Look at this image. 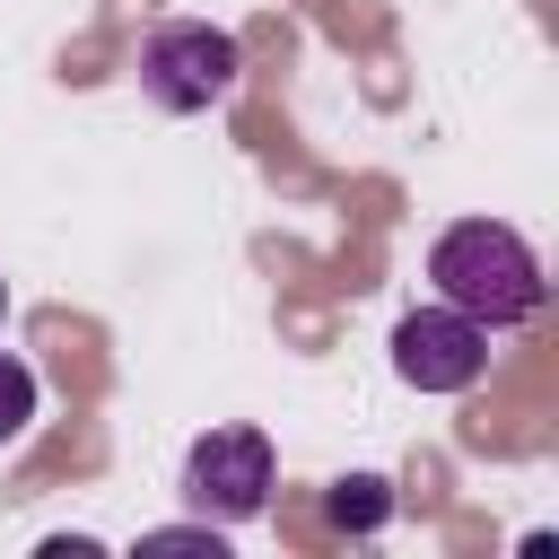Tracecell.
I'll return each mask as SVG.
<instances>
[{
    "label": "cell",
    "instance_id": "obj_1",
    "mask_svg": "<svg viewBox=\"0 0 559 559\" xmlns=\"http://www.w3.org/2000/svg\"><path fill=\"white\" fill-rule=\"evenodd\" d=\"M428 288L454 314H472L480 332H524L542 314V297H550L542 253L507 218H454V227H437L428 236Z\"/></svg>",
    "mask_w": 559,
    "mask_h": 559
},
{
    "label": "cell",
    "instance_id": "obj_2",
    "mask_svg": "<svg viewBox=\"0 0 559 559\" xmlns=\"http://www.w3.org/2000/svg\"><path fill=\"white\" fill-rule=\"evenodd\" d=\"M236 79H245V52L210 17H166L140 35V96L157 114H210L236 96Z\"/></svg>",
    "mask_w": 559,
    "mask_h": 559
},
{
    "label": "cell",
    "instance_id": "obj_3",
    "mask_svg": "<svg viewBox=\"0 0 559 559\" xmlns=\"http://www.w3.org/2000/svg\"><path fill=\"white\" fill-rule=\"evenodd\" d=\"M183 507L210 515V524H245L271 507V437L262 428H201L183 445V472H175Z\"/></svg>",
    "mask_w": 559,
    "mask_h": 559
},
{
    "label": "cell",
    "instance_id": "obj_4",
    "mask_svg": "<svg viewBox=\"0 0 559 559\" xmlns=\"http://www.w3.org/2000/svg\"><path fill=\"white\" fill-rule=\"evenodd\" d=\"M393 376L411 393H472L489 376V332L472 314H454L445 297H428L393 323Z\"/></svg>",
    "mask_w": 559,
    "mask_h": 559
},
{
    "label": "cell",
    "instance_id": "obj_5",
    "mask_svg": "<svg viewBox=\"0 0 559 559\" xmlns=\"http://www.w3.org/2000/svg\"><path fill=\"white\" fill-rule=\"evenodd\" d=\"M393 515V480L384 472H341L332 489H323V524L332 533H376Z\"/></svg>",
    "mask_w": 559,
    "mask_h": 559
},
{
    "label": "cell",
    "instance_id": "obj_6",
    "mask_svg": "<svg viewBox=\"0 0 559 559\" xmlns=\"http://www.w3.org/2000/svg\"><path fill=\"white\" fill-rule=\"evenodd\" d=\"M35 402H44L35 367H26L17 349H0V445H17V437L35 428Z\"/></svg>",
    "mask_w": 559,
    "mask_h": 559
},
{
    "label": "cell",
    "instance_id": "obj_7",
    "mask_svg": "<svg viewBox=\"0 0 559 559\" xmlns=\"http://www.w3.org/2000/svg\"><path fill=\"white\" fill-rule=\"evenodd\" d=\"M0 314H9V280H0Z\"/></svg>",
    "mask_w": 559,
    "mask_h": 559
}]
</instances>
